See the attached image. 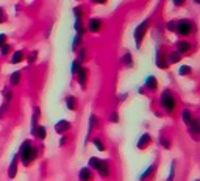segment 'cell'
I'll list each match as a JSON object with an SVG mask.
<instances>
[{"mask_svg":"<svg viewBox=\"0 0 200 181\" xmlns=\"http://www.w3.org/2000/svg\"><path fill=\"white\" fill-rule=\"evenodd\" d=\"M36 156H38V148L31 145L30 140H25L24 144L20 145V150H19V158H20V161H22L25 165H28L33 159H36Z\"/></svg>","mask_w":200,"mask_h":181,"instance_id":"cell-1","label":"cell"},{"mask_svg":"<svg viewBox=\"0 0 200 181\" xmlns=\"http://www.w3.org/2000/svg\"><path fill=\"white\" fill-rule=\"evenodd\" d=\"M159 105H161L167 112H172L175 109V106H177V98L169 89H164L163 94L159 95Z\"/></svg>","mask_w":200,"mask_h":181,"instance_id":"cell-2","label":"cell"},{"mask_svg":"<svg viewBox=\"0 0 200 181\" xmlns=\"http://www.w3.org/2000/svg\"><path fill=\"white\" fill-rule=\"evenodd\" d=\"M194 28H195L194 22H192V20H188V19H181V20H178V22L175 23V30H177L178 34H181V36H189V34L194 31Z\"/></svg>","mask_w":200,"mask_h":181,"instance_id":"cell-3","label":"cell"},{"mask_svg":"<svg viewBox=\"0 0 200 181\" xmlns=\"http://www.w3.org/2000/svg\"><path fill=\"white\" fill-rule=\"evenodd\" d=\"M150 23V19H145V20H142L138 27H136V30H135V42H136V47L139 48L141 47V42H142V39H144V34H145V31H147V25Z\"/></svg>","mask_w":200,"mask_h":181,"instance_id":"cell-4","label":"cell"},{"mask_svg":"<svg viewBox=\"0 0 200 181\" xmlns=\"http://www.w3.org/2000/svg\"><path fill=\"white\" fill-rule=\"evenodd\" d=\"M192 50V44L188 42V41H178L177 42V53L181 55V53H189Z\"/></svg>","mask_w":200,"mask_h":181,"instance_id":"cell-5","label":"cell"},{"mask_svg":"<svg viewBox=\"0 0 200 181\" xmlns=\"http://www.w3.org/2000/svg\"><path fill=\"white\" fill-rule=\"evenodd\" d=\"M100 28H102V20H100V19L94 17V19H91V20L88 22V30H89V31L96 33V31H99Z\"/></svg>","mask_w":200,"mask_h":181,"instance_id":"cell-6","label":"cell"},{"mask_svg":"<svg viewBox=\"0 0 200 181\" xmlns=\"http://www.w3.org/2000/svg\"><path fill=\"white\" fill-rule=\"evenodd\" d=\"M78 178H80V181H91L92 179V170L89 167H83L78 173Z\"/></svg>","mask_w":200,"mask_h":181,"instance_id":"cell-7","label":"cell"},{"mask_svg":"<svg viewBox=\"0 0 200 181\" xmlns=\"http://www.w3.org/2000/svg\"><path fill=\"white\" fill-rule=\"evenodd\" d=\"M99 175L100 176H108L110 175V164H108V161H100V165H99Z\"/></svg>","mask_w":200,"mask_h":181,"instance_id":"cell-8","label":"cell"},{"mask_svg":"<svg viewBox=\"0 0 200 181\" xmlns=\"http://www.w3.org/2000/svg\"><path fill=\"white\" fill-rule=\"evenodd\" d=\"M17 159H19V156L16 154V156L13 158V161H11L9 170H8V176H9V178H14V176H16V172H17Z\"/></svg>","mask_w":200,"mask_h":181,"instance_id":"cell-9","label":"cell"},{"mask_svg":"<svg viewBox=\"0 0 200 181\" xmlns=\"http://www.w3.org/2000/svg\"><path fill=\"white\" fill-rule=\"evenodd\" d=\"M145 87H149L150 90H156L158 89V83H156V78L153 75H149L145 78Z\"/></svg>","mask_w":200,"mask_h":181,"instance_id":"cell-10","label":"cell"},{"mask_svg":"<svg viewBox=\"0 0 200 181\" xmlns=\"http://www.w3.org/2000/svg\"><path fill=\"white\" fill-rule=\"evenodd\" d=\"M156 66L159 67V69H166L169 64H167V61H166V58H164V55H161V51L158 50V53H156Z\"/></svg>","mask_w":200,"mask_h":181,"instance_id":"cell-11","label":"cell"},{"mask_svg":"<svg viewBox=\"0 0 200 181\" xmlns=\"http://www.w3.org/2000/svg\"><path fill=\"white\" fill-rule=\"evenodd\" d=\"M71 128V123L67 122V120H60L56 125H55V130H56V133H63V131H67Z\"/></svg>","mask_w":200,"mask_h":181,"instance_id":"cell-12","label":"cell"},{"mask_svg":"<svg viewBox=\"0 0 200 181\" xmlns=\"http://www.w3.org/2000/svg\"><path fill=\"white\" fill-rule=\"evenodd\" d=\"M147 144H150V134L145 133V134H142V136H141V139L138 140V148H139V150H142V148L147 147Z\"/></svg>","mask_w":200,"mask_h":181,"instance_id":"cell-13","label":"cell"},{"mask_svg":"<svg viewBox=\"0 0 200 181\" xmlns=\"http://www.w3.org/2000/svg\"><path fill=\"white\" fill-rule=\"evenodd\" d=\"M188 126H189V130H191L192 134L200 133V120H198V119H192V120L188 123Z\"/></svg>","mask_w":200,"mask_h":181,"instance_id":"cell-14","label":"cell"},{"mask_svg":"<svg viewBox=\"0 0 200 181\" xmlns=\"http://www.w3.org/2000/svg\"><path fill=\"white\" fill-rule=\"evenodd\" d=\"M86 76H88V70L85 67H82L77 72V80H78V83L82 86H85V83H86Z\"/></svg>","mask_w":200,"mask_h":181,"instance_id":"cell-15","label":"cell"},{"mask_svg":"<svg viewBox=\"0 0 200 181\" xmlns=\"http://www.w3.org/2000/svg\"><path fill=\"white\" fill-rule=\"evenodd\" d=\"M66 106H67V109H71V111H75L77 109V98L69 95L67 98H66Z\"/></svg>","mask_w":200,"mask_h":181,"instance_id":"cell-16","label":"cell"},{"mask_svg":"<svg viewBox=\"0 0 200 181\" xmlns=\"http://www.w3.org/2000/svg\"><path fill=\"white\" fill-rule=\"evenodd\" d=\"M22 59H24V51H22V50H17V51H14V55H13L11 62H13V64H19Z\"/></svg>","mask_w":200,"mask_h":181,"instance_id":"cell-17","label":"cell"},{"mask_svg":"<svg viewBox=\"0 0 200 181\" xmlns=\"http://www.w3.org/2000/svg\"><path fill=\"white\" fill-rule=\"evenodd\" d=\"M181 117H183V122L188 125L191 120H192V112L189 111V109H183V112H181Z\"/></svg>","mask_w":200,"mask_h":181,"instance_id":"cell-18","label":"cell"},{"mask_svg":"<svg viewBox=\"0 0 200 181\" xmlns=\"http://www.w3.org/2000/svg\"><path fill=\"white\" fill-rule=\"evenodd\" d=\"M9 81H11V84H13V86L19 84V81H20V72H14V73H11Z\"/></svg>","mask_w":200,"mask_h":181,"instance_id":"cell-19","label":"cell"},{"mask_svg":"<svg viewBox=\"0 0 200 181\" xmlns=\"http://www.w3.org/2000/svg\"><path fill=\"white\" fill-rule=\"evenodd\" d=\"M35 134L38 136V139H45V128L38 126V130H35Z\"/></svg>","mask_w":200,"mask_h":181,"instance_id":"cell-20","label":"cell"},{"mask_svg":"<svg viewBox=\"0 0 200 181\" xmlns=\"http://www.w3.org/2000/svg\"><path fill=\"white\" fill-rule=\"evenodd\" d=\"M92 142H94V145H96L97 150H100V151L105 150V145H103V142L100 140V137H94V139H92Z\"/></svg>","mask_w":200,"mask_h":181,"instance_id":"cell-21","label":"cell"},{"mask_svg":"<svg viewBox=\"0 0 200 181\" xmlns=\"http://www.w3.org/2000/svg\"><path fill=\"white\" fill-rule=\"evenodd\" d=\"M122 61L127 64L128 67H131L133 66V59H131V55L128 53V51H125V55H124V58H122Z\"/></svg>","mask_w":200,"mask_h":181,"instance_id":"cell-22","label":"cell"},{"mask_svg":"<svg viewBox=\"0 0 200 181\" xmlns=\"http://www.w3.org/2000/svg\"><path fill=\"white\" fill-rule=\"evenodd\" d=\"M74 14H75V20H82V16H83V11L80 6H75L74 8Z\"/></svg>","mask_w":200,"mask_h":181,"instance_id":"cell-23","label":"cell"},{"mask_svg":"<svg viewBox=\"0 0 200 181\" xmlns=\"http://www.w3.org/2000/svg\"><path fill=\"white\" fill-rule=\"evenodd\" d=\"M89 164H91L92 169H99V165H100V159H99V158H91V159H89ZM91 167H89V169H91Z\"/></svg>","mask_w":200,"mask_h":181,"instance_id":"cell-24","label":"cell"},{"mask_svg":"<svg viewBox=\"0 0 200 181\" xmlns=\"http://www.w3.org/2000/svg\"><path fill=\"white\" fill-rule=\"evenodd\" d=\"M169 61H170V62H178V61H180V55L177 53V51H170Z\"/></svg>","mask_w":200,"mask_h":181,"instance_id":"cell-25","label":"cell"},{"mask_svg":"<svg viewBox=\"0 0 200 181\" xmlns=\"http://www.w3.org/2000/svg\"><path fill=\"white\" fill-rule=\"evenodd\" d=\"M75 30L78 31V36H82V33L85 31V28H83V23H82V20H75Z\"/></svg>","mask_w":200,"mask_h":181,"instance_id":"cell-26","label":"cell"},{"mask_svg":"<svg viewBox=\"0 0 200 181\" xmlns=\"http://www.w3.org/2000/svg\"><path fill=\"white\" fill-rule=\"evenodd\" d=\"M178 73L180 75H188V73H191V67L189 66H181L180 70H178Z\"/></svg>","mask_w":200,"mask_h":181,"instance_id":"cell-27","label":"cell"},{"mask_svg":"<svg viewBox=\"0 0 200 181\" xmlns=\"http://www.w3.org/2000/svg\"><path fill=\"white\" fill-rule=\"evenodd\" d=\"M174 175H175V162H172V165H170V172H169V178H167V181H174Z\"/></svg>","mask_w":200,"mask_h":181,"instance_id":"cell-28","label":"cell"},{"mask_svg":"<svg viewBox=\"0 0 200 181\" xmlns=\"http://www.w3.org/2000/svg\"><path fill=\"white\" fill-rule=\"evenodd\" d=\"M80 69V62H78V59H75V61H72V73H77Z\"/></svg>","mask_w":200,"mask_h":181,"instance_id":"cell-29","label":"cell"},{"mask_svg":"<svg viewBox=\"0 0 200 181\" xmlns=\"http://www.w3.org/2000/svg\"><path fill=\"white\" fill-rule=\"evenodd\" d=\"M80 42H82V36H78V34H77V36L74 37V42H72V48L75 50V48H77V47L80 45Z\"/></svg>","mask_w":200,"mask_h":181,"instance_id":"cell-30","label":"cell"},{"mask_svg":"<svg viewBox=\"0 0 200 181\" xmlns=\"http://www.w3.org/2000/svg\"><path fill=\"white\" fill-rule=\"evenodd\" d=\"M159 142H161V145H163L164 148H170V142H169L167 137H161V140H159Z\"/></svg>","mask_w":200,"mask_h":181,"instance_id":"cell-31","label":"cell"},{"mask_svg":"<svg viewBox=\"0 0 200 181\" xmlns=\"http://www.w3.org/2000/svg\"><path fill=\"white\" fill-rule=\"evenodd\" d=\"M5 97H6L5 103H9L13 100V92H11V90H5Z\"/></svg>","mask_w":200,"mask_h":181,"instance_id":"cell-32","label":"cell"},{"mask_svg":"<svg viewBox=\"0 0 200 181\" xmlns=\"http://www.w3.org/2000/svg\"><path fill=\"white\" fill-rule=\"evenodd\" d=\"M152 170H153V165H150V167H149V169H147V170H145V172H144V173L141 175V179H144V178H147V175H150V173H152Z\"/></svg>","mask_w":200,"mask_h":181,"instance_id":"cell-33","label":"cell"},{"mask_svg":"<svg viewBox=\"0 0 200 181\" xmlns=\"http://www.w3.org/2000/svg\"><path fill=\"white\" fill-rule=\"evenodd\" d=\"M8 53H9V45L8 44L2 45V55H8Z\"/></svg>","mask_w":200,"mask_h":181,"instance_id":"cell-34","label":"cell"},{"mask_svg":"<svg viewBox=\"0 0 200 181\" xmlns=\"http://www.w3.org/2000/svg\"><path fill=\"white\" fill-rule=\"evenodd\" d=\"M78 55H80V59H78V62H80V61H83V59H85V55H86V50H85V48H82V50H80V53H78Z\"/></svg>","mask_w":200,"mask_h":181,"instance_id":"cell-35","label":"cell"},{"mask_svg":"<svg viewBox=\"0 0 200 181\" xmlns=\"http://www.w3.org/2000/svg\"><path fill=\"white\" fill-rule=\"evenodd\" d=\"M175 23H177V22H169V23H167V30L174 31V30H175Z\"/></svg>","mask_w":200,"mask_h":181,"instance_id":"cell-36","label":"cell"},{"mask_svg":"<svg viewBox=\"0 0 200 181\" xmlns=\"http://www.w3.org/2000/svg\"><path fill=\"white\" fill-rule=\"evenodd\" d=\"M111 120H113V122H117V120H119L117 112H116V111H113V112H111Z\"/></svg>","mask_w":200,"mask_h":181,"instance_id":"cell-37","label":"cell"},{"mask_svg":"<svg viewBox=\"0 0 200 181\" xmlns=\"http://www.w3.org/2000/svg\"><path fill=\"white\" fill-rule=\"evenodd\" d=\"M5 39H6V36L5 34H0V45H5Z\"/></svg>","mask_w":200,"mask_h":181,"instance_id":"cell-38","label":"cell"},{"mask_svg":"<svg viewBox=\"0 0 200 181\" xmlns=\"http://www.w3.org/2000/svg\"><path fill=\"white\" fill-rule=\"evenodd\" d=\"M66 139H67V137H66V136H63V137H61V140H60V145L66 144Z\"/></svg>","mask_w":200,"mask_h":181,"instance_id":"cell-39","label":"cell"},{"mask_svg":"<svg viewBox=\"0 0 200 181\" xmlns=\"http://www.w3.org/2000/svg\"><path fill=\"white\" fill-rule=\"evenodd\" d=\"M35 56H36V51H33V53L30 55V62H33V59H35Z\"/></svg>","mask_w":200,"mask_h":181,"instance_id":"cell-40","label":"cell"},{"mask_svg":"<svg viewBox=\"0 0 200 181\" xmlns=\"http://www.w3.org/2000/svg\"><path fill=\"white\" fill-rule=\"evenodd\" d=\"M2 12H3V11H2V8H0V22H3V16H2Z\"/></svg>","mask_w":200,"mask_h":181,"instance_id":"cell-41","label":"cell"},{"mask_svg":"<svg viewBox=\"0 0 200 181\" xmlns=\"http://www.w3.org/2000/svg\"><path fill=\"white\" fill-rule=\"evenodd\" d=\"M195 181H198V179H195Z\"/></svg>","mask_w":200,"mask_h":181,"instance_id":"cell-42","label":"cell"}]
</instances>
